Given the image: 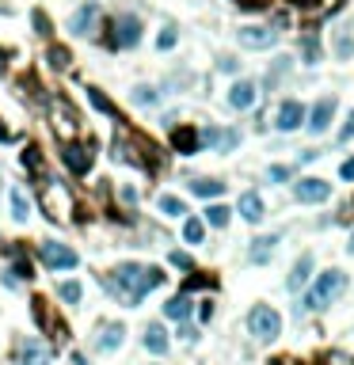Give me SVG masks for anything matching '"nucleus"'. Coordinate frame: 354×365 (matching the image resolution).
<instances>
[{"mask_svg": "<svg viewBox=\"0 0 354 365\" xmlns=\"http://www.w3.org/2000/svg\"><path fill=\"white\" fill-rule=\"evenodd\" d=\"M8 209H12V217L19 221V225L31 217V202H27V194L19 191V186H12V194H8Z\"/></svg>", "mask_w": 354, "mask_h": 365, "instance_id": "5701e85b", "label": "nucleus"}, {"mask_svg": "<svg viewBox=\"0 0 354 365\" xmlns=\"http://www.w3.org/2000/svg\"><path fill=\"white\" fill-rule=\"evenodd\" d=\"M202 285H214V278H194V274H191V278H187V285H183V290L191 293V290H202Z\"/></svg>", "mask_w": 354, "mask_h": 365, "instance_id": "a19ab883", "label": "nucleus"}, {"mask_svg": "<svg viewBox=\"0 0 354 365\" xmlns=\"http://www.w3.org/2000/svg\"><path fill=\"white\" fill-rule=\"evenodd\" d=\"M99 16H103L99 0H84V4L69 16V31H73V35H80V38H84V35H92L95 23H99Z\"/></svg>", "mask_w": 354, "mask_h": 365, "instance_id": "9b49d317", "label": "nucleus"}, {"mask_svg": "<svg viewBox=\"0 0 354 365\" xmlns=\"http://www.w3.org/2000/svg\"><path fill=\"white\" fill-rule=\"evenodd\" d=\"M58 297H61L65 305L76 308V305H80V297H84V285L76 282V278H73V282H61V285H58Z\"/></svg>", "mask_w": 354, "mask_h": 365, "instance_id": "c756f323", "label": "nucleus"}, {"mask_svg": "<svg viewBox=\"0 0 354 365\" xmlns=\"http://www.w3.org/2000/svg\"><path fill=\"white\" fill-rule=\"evenodd\" d=\"M8 270H12L19 282H31V278H35V274H31V263H27V259H19V255H16V263H12Z\"/></svg>", "mask_w": 354, "mask_h": 365, "instance_id": "e433bc0d", "label": "nucleus"}, {"mask_svg": "<svg viewBox=\"0 0 354 365\" xmlns=\"http://www.w3.org/2000/svg\"><path fill=\"white\" fill-rule=\"evenodd\" d=\"M157 209H160L164 217H183L187 213V202H183V198H175V194H160L157 198Z\"/></svg>", "mask_w": 354, "mask_h": 365, "instance_id": "393cba45", "label": "nucleus"}, {"mask_svg": "<svg viewBox=\"0 0 354 365\" xmlns=\"http://www.w3.org/2000/svg\"><path fill=\"white\" fill-rule=\"evenodd\" d=\"M293 175V168H286V164H274V168H267V179L271 183H286Z\"/></svg>", "mask_w": 354, "mask_h": 365, "instance_id": "58836bf2", "label": "nucleus"}, {"mask_svg": "<svg viewBox=\"0 0 354 365\" xmlns=\"http://www.w3.org/2000/svg\"><path fill=\"white\" fill-rule=\"evenodd\" d=\"M12 354H16V365H50L53 358V350L42 339H19Z\"/></svg>", "mask_w": 354, "mask_h": 365, "instance_id": "9d476101", "label": "nucleus"}, {"mask_svg": "<svg viewBox=\"0 0 354 365\" xmlns=\"http://www.w3.org/2000/svg\"><path fill=\"white\" fill-rule=\"evenodd\" d=\"M130 99H134L137 107H157V103H160V92H157L152 84H137L134 92H130Z\"/></svg>", "mask_w": 354, "mask_h": 365, "instance_id": "bb28decb", "label": "nucleus"}, {"mask_svg": "<svg viewBox=\"0 0 354 365\" xmlns=\"http://www.w3.org/2000/svg\"><path fill=\"white\" fill-rule=\"evenodd\" d=\"M42 209L50 221H69L73 213V191L58 179H42Z\"/></svg>", "mask_w": 354, "mask_h": 365, "instance_id": "7ed1b4c3", "label": "nucleus"}, {"mask_svg": "<svg viewBox=\"0 0 354 365\" xmlns=\"http://www.w3.org/2000/svg\"><path fill=\"white\" fill-rule=\"evenodd\" d=\"M61 160H65V168H69L73 175H88V171H92L95 152H92V145H65Z\"/></svg>", "mask_w": 354, "mask_h": 365, "instance_id": "4468645a", "label": "nucleus"}, {"mask_svg": "<svg viewBox=\"0 0 354 365\" xmlns=\"http://www.w3.org/2000/svg\"><path fill=\"white\" fill-rule=\"evenodd\" d=\"M175 42H179V35H175V27L168 23V27H160V35H157V50L164 53V50H175Z\"/></svg>", "mask_w": 354, "mask_h": 365, "instance_id": "473e14b6", "label": "nucleus"}, {"mask_svg": "<svg viewBox=\"0 0 354 365\" xmlns=\"http://www.w3.org/2000/svg\"><path fill=\"white\" fill-rule=\"evenodd\" d=\"M88 99H92V107L95 110H103V115H110V118H118V110H115V103H110V99L99 92V88H88Z\"/></svg>", "mask_w": 354, "mask_h": 365, "instance_id": "7c9ffc66", "label": "nucleus"}, {"mask_svg": "<svg viewBox=\"0 0 354 365\" xmlns=\"http://www.w3.org/2000/svg\"><path fill=\"white\" fill-rule=\"evenodd\" d=\"M0 282H4V285H8V290H19V285H24V282H19V278H16V274H12V270H4V278H0Z\"/></svg>", "mask_w": 354, "mask_h": 365, "instance_id": "37998d69", "label": "nucleus"}, {"mask_svg": "<svg viewBox=\"0 0 354 365\" xmlns=\"http://www.w3.org/2000/svg\"><path fill=\"white\" fill-rule=\"evenodd\" d=\"M172 149L179 152V157H194V152L202 149V137H198L194 126H175L172 129Z\"/></svg>", "mask_w": 354, "mask_h": 365, "instance_id": "2eb2a0df", "label": "nucleus"}, {"mask_svg": "<svg viewBox=\"0 0 354 365\" xmlns=\"http://www.w3.org/2000/svg\"><path fill=\"white\" fill-rule=\"evenodd\" d=\"M282 73H290V58H278L274 61V73H267V88H274L282 80Z\"/></svg>", "mask_w": 354, "mask_h": 365, "instance_id": "c9c22d12", "label": "nucleus"}, {"mask_svg": "<svg viewBox=\"0 0 354 365\" xmlns=\"http://www.w3.org/2000/svg\"><path fill=\"white\" fill-rule=\"evenodd\" d=\"M35 255H38V263L46 270H73L76 263H80V255H76L69 243H61V240H42L35 248Z\"/></svg>", "mask_w": 354, "mask_h": 365, "instance_id": "20e7f679", "label": "nucleus"}, {"mask_svg": "<svg viewBox=\"0 0 354 365\" xmlns=\"http://www.w3.org/2000/svg\"><path fill=\"white\" fill-rule=\"evenodd\" d=\"M0 141H12V134H8V129H4V126H0Z\"/></svg>", "mask_w": 354, "mask_h": 365, "instance_id": "8fccbe9b", "label": "nucleus"}, {"mask_svg": "<svg viewBox=\"0 0 354 365\" xmlns=\"http://www.w3.org/2000/svg\"><path fill=\"white\" fill-rule=\"evenodd\" d=\"M141 42V19L134 12H123L115 16V23H110V35H107V46L110 50H130Z\"/></svg>", "mask_w": 354, "mask_h": 365, "instance_id": "423d86ee", "label": "nucleus"}, {"mask_svg": "<svg viewBox=\"0 0 354 365\" xmlns=\"http://www.w3.org/2000/svg\"><path fill=\"white\" fill-rule=\"evenodd\" d=\"M335 95H324V99H316V107L305 115V126H308V134L320 137V134H328L331 129V118H335Z\"/></svg>", "mask_w": 354, "mask_h": 365, "instance_id": "6e6552de", "label": "nucleus"}, {"mask_svg": "<svg viewBox=\"0 0 354 365\" xmlns=\"http://www.w3.org/2000/svg\"><path fill=\"white\" fill-rule=\"evenodd\" d=\"M236 38H240L244 50H271L274 42H278V31H271V27H240Z\"/></svg>", "mask_w": 354, "mask_h": 365, "instance_id": "ddd939ff", "label": "nucleus"}, {"mask_svg": "<svg viewBox=\"0 0 354 365\" xmlns=\"http://www.w3.org/2000/svg\"><path fill=\"white\" fill-rule=\"evenodd\" d=\"M217 69H221V73H240V61H236V58H221Z\"/></svg>", "mask_w": 354, "mask_h": 365, "instance_id": "79ce46f5", "label": "nucleus"}, {"mask_svg": "<svg viewBox=\"0 0 354 365\" xmlns=\"http://www.w3.org/2000/svg\"><path fill=\"white\" fill-rule=\"evenodd\" d=\"M229 217H232V209H229V206H221V202H214V206H206V217H202V221H206L209 228H225V225H229Z\"/></svg>", "mask_w": 354, "mask_h": 365, "instance_id": "a878e982", "label": "nucleus"}, {"mask_svg": "<svg viewBox=\"0 0 354 365\" xmlns=\"http://www.w3.org/2000/svg\"><path fill=\"white\" fill-rule=\"evenodd\" d=\"M354 134V110H350V118H347V126H343V141H347Z\"/></svg>", "mask_w": 354, "mask_h": 365, "instance_id": "49530a36", "label": "nucleus"}, {"mask_svg": "<svg viewBox=\"0 0 354 365\" xmlns=\"http://www.w3.org/2000/svg\"><path fill=\"white\" fill-rule=\"evenodd\" d=\"M123 202L126 206H137V191H134V186H123Z\"/></svg>", "mask_w": 354, "mask_h": 365, "instance_id": "c03bdc74", "label": "nucleus"}, {"mask_svg": "<svg viewBox=\"0 0 354 365\" xmlns=\"http://www.w3.org/2000/svg\"><path fill=\"white\" fill-rule=\"evenodd\" d=\"M183 240L187 243H202L206 240V221L202 217H187L183 221Z\"/></svg>", "mask_w": 354, "mask_h": 365, "instance_id": "cd10ccee", "label": "nucleus"}, {"mask_svg": "<svg viewBox=\"0 0 354 365\" xmlns=\"http://www.w3.org/2000/svg\"><path fill=\"white\" fill-rule=\"evenodd\" d=\"M50 126H53V134L69 145V141L76 137V129H80V115H76L65 99H53V103H50Z\"/></svg>", "mask_w": 354, "mask_h": 365, "instance_id": "0eeeda50", "label": "nucleus"}, {"mask_svg": "<svg viewBox=\"0 0 354 365\" xmlns=\"http://www.w3.org/2000/svg\"><path fill=\"white\" fill-rule=\"evenodd\" d=\"M347 251H350V255H354V232H350V243H347Z\"/></svg>", "mask_w": 354, "mask_h": 365, "instance_id": "3c124183", "label": "nucleus"}, {"mask_svg": "<svg viewBox=\"0 0 354 365\" xmlns=\"http://www.w3.org/2000/svg\"><path fill=\"white\" fill-rule=\"evenodd\" d=\"M103 285H107L110 297H118L123 305L137 308L157 285H164V270L160 267H141V263H118V267L107 274Z\"/></svg>", "mask_w": 354, "mask_h": 365, "instance_id": "f257e3e1", "label": "nucleus"}, {"mask_svg": "<svg viewBox=\"0 0 354 365\" xmlns=\"http://www.w3.org/2000/svg\"><path fill=\"white\" fill-rule=\"evenodd\" d=\"M172 263H175V267H183V270H194L191 255H183V251H172Z\"/></svg>", "mask_w": 354, "mask_h": 365, "instance_id": "ea45409f", "label": "nucleus"}, {"mask_svg": "<svg viewBox=\"0 0 354 365\" xmlns=\"http://www.w3.org/2000/svg\"><path fill=\"white\" fill-rule=\"evenodd\" d=\"M278 243H282L278 232H271V236H256V240H251V248H248V259L256 263V267H263V263H271V255H274Z\"/></svg>", "mask_w": 354, "mask_h": 365, "instance_id": "a211bd4d", "label": "nucleus"}, {"mask_svg": "<svg viewBox=\"0 0 354 365\" xmlns=\"http://www.w3.org/2000/svg\"><path fill=\"white\" fill-rule=\"evenodd\" d=\"M343 290H347V274H343L339 267H331V270L320 274L316 285L305 293V308H308V312H320V308H328L331 301H339Z\"/></svg>", "mask_w": 354, "mask_h": 365, "instance_id": "f03ea898", "label": "nucleus"}, {"mask_svg": "<svg viewBox=\"0 0 354 365\" xmlns=\"http://www.w3.org/2000/svg\"><path fill=\"white\" fill-rule=\"evenodd\" d=\"M293 198L301 206H320V202L331 198V183L328 179H313V175H308V179H297L293 183Z\"/></svg>", "mask_w": 354, "mask_h": 365, "instance_id": "1a4fd4ad", "label": "nucleus"}, {"mask_svg": "<svg viewBox=\"0 0 354 365\" xmlns=\"http://www.w3.org/2000/svg\"><path fill=\"white\" fill-rule=\"evenodd\" d=\"M256 99H259V88L251 80H236L229 88V107L232 110H251V107H256Z\"/></svg>", "mask_w": 354, "mask_h": 365, "instance_id": "dca6fc26", "label": "nucleus"}, {"mask_svg": "<svg viewBox=\"0 0 354 365\" xmlns=\"http://www.w3.org/2000/svg\"><path fill=\"white\" fill-rule=\"evenodd\" d=\"M31 23H35V31L42 38H50V16L46 12H38V8H35V12H31Z\"/></svg>", "mask_w": 354, "mask_h": 365, "instance_id": "f704fd0d", "label": "nucleus"}, {"mask_svg": "<svg viewBox=\"0 0 354 365\" xmlns=\"http://www.w3.org/2000/svg\"><path fill=\"white\" fill-rule=\"evenodd\" d=\"M301 58H305V65H320V58H324V53H320V38L313 31L301 38Z\"/></svg>", "mask_w": 354, "mask_h": 365, "instance_id": "c85d7f7f", "label": "nucleus"}, {"mask_svg": "<svg viewBox=\"0 0 354 365\" xmlns=\"http://www.w3.org/2000/svg\"><path fill=\"white\" fill-rule=\"evenodd\" d=\"M69 61H73V53L65 46H50V69H69Z\"/></svg>", "mask_w": 354, "mask_h": 365, "instance_id": "2f4dec72", "label": "nucleus"}, {"mask_svg": "<svg viewBox=\"0 0 354 365\" xmlns=\"http://www.w3.org/2000/svg\"><path fill=\"white\" fill-rule=\"evenodd\" d=\"M308 278H313V255H308V251H305V255H301V259L293 263L290 278H286V290H290V293L305 290V285H308Z\"/></svg>", "mask_w": 354, "mask_h": 365, "instance_id": "aec40b11", "label": "nucleus"}, {"mask_svg": "<svg viewBox=\"0 0 354 365\" xmlns=\"http://www.w3.org/2000/svg\"><path fill=\"white\" fill-rule=\"evenodd\" d=\"M69 361H73V365H88V361H84V354H69Z\"/></svg>", "mask_w": 354, "mask_h": 365, "instance_id": "de8ad7c7", "label": "nucleus"}, {"mask_svg": "<svg viewBox=\"0 0 354 365\" xmlns=\"http://www.w3.org/2000/svg\"><path fill=\"white\" fill-rule=\"evenodd\" d=\"M24 164H27L31 171H38V175H42V157H38V149H35V145H27V149H24Z\"/></svg>", "mask_w": 354, "mask_h": 365, "instance_id": "4c0bfd02", "label": "nucleus"}, {"mask_svg": "<svg viewBox=\"0 0 354 365\" xmlns=\"http://www.w3.org/2000/svg\"><path fill=\"white\" fill-rule=\"evenodd\" d=\"M248 331H251L259 342H274V339L282 335V316L274 312L271 305H256V308L248 312Z\"/></svg>", "mask_w": 354, "mask_h": 365, "instance_id": "39448f33", "label": "nucleus"}, {"mask_svg": "<svg viewBox=\"0 0 354 365\" xmlns=\"http://www.w3.org/2000/svg\"><path fill=\"white\" fill-rule=\"evenodd\" d=\"M339 175H343V179H354V157H350V160H343V168H339Z\"/></svg>", "mask_w": 354, "mask_h": 365, "instance_id": "a18cd8bd", "label": "nucleus"}, {"mask_svg": "<svg viewBox=\"0 0 354 365\" xmlns=\"http://www.w3.org/2000/svg\"><path fill=\"white\" fill-rule=\"evenodd\" d=\"M191 194L194 198H221V194H225V183H221V179H194Z\"/></svg>", "mask_w": 354, "mask_h": 365, "instance_id": "b1692460", "label": "nucleus"}, {"mask_svg": "<svg viewBox=\"0 0 354 365\" xmlns=\"http://www.w3.org/2000/svg\"><path fill=\"white\" fill-rule=\"evenodd\" d=\"M164 316H168V319H179V324H183V319H191V297H187V293L172 297V301L164 305Z\"/></svg>", "mask_w": 354, "mask_h": 365, "instance_id": "4be33fe9", "label": "nucleus"}, {"mask_svg": "<svg viewBox=\"0 0 354 365\" xmlns=\"http://www.w3.org/2000/svg\"><path fill=\"white\" fill-rule=\"evenodd\" d=\"M236 209H240V217H244L248 225H259V221L267 217V206H263V198H259L256 191H244V194H240Z\"/></svg>", "mask_w": 354, "mask_h": 365, "instance_id": "6ab92c4d", "label": "nucleus"}, {"mask_svg": "<svg viewBox=\"0 0 354 365\" xmlns=\"http://www.w3.org/2000/svg\"><path fill=\"white\" fill-rule=\"evenodd\" d=\"M141 342H145L149 354H168V331H164L160 324H149V327H145V339H141Z\"/></svg>", "mask_w": 354, "mask_h": 365, "instance_id": "412c9836", "label": "nucleus"}, {"mask_svg": "<svg viewBox=\"0 0 354 365\" xmlns=\"http://www.w3.org/2000/svg\"><path fill=\"white\" fill-rule=\"evenodd\" d=\"M123 342H126V327L115 319V324H103V327H99L95 350H99V354H115L118 347H123Z\"/></svg>", "mask_w": 354, "mask_h": 365, "instance_id": "f3484780", "label": "nucleus"}, {"mask_svg": "<svg viewBox=\"0 0 354 365\" xmlns=\"http://www.w3.org/2000/svg\"><path fill=\"white\" fill-rule=\"evenodd\" d=\"M4 65H8V50H0V69H4Z\"/></svg>", "mask_w": 354, "mask_h": 365, "instance_id": "09e8293b", "label": "nucleus"}, {"mask_svg": "<svg viewBox=\"0 0 354 365\" xmlns=\"http://www.w3.org/2000/svg\"><path fill=\"white\" fill-rule=\"evenodd\" d=\"M335 58H339V61L354 58V38H350V35H339V42H335Z\"/></svg>", "mask_w": 354, "mask_h": 365, "instance_id": "72a5a7b5", "label": "nucleus"}, {"mask_svg": "<svg viewBox=\"0 0 354 365\" xmlns=\"http://www.w3.org/2000/svg\"><path fill=\"white\" fill-rule=\"evenodd\" d=\"M305 103L301 99H282V107H278V115H274V126L282 129V134H293V129H301V122H305Z\"/></svg>", "mask_w": 354, "mask_h": 365, "instance_id": "f8f14e48", "label": "nucleus"}]
</instances>
